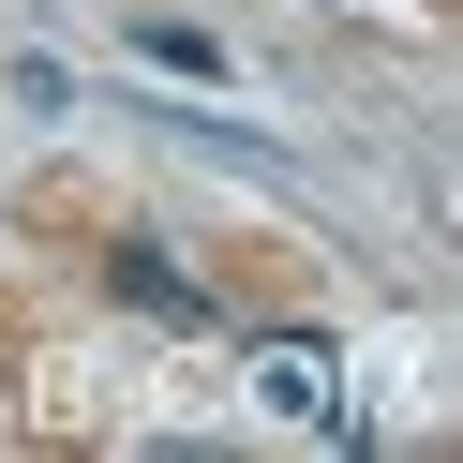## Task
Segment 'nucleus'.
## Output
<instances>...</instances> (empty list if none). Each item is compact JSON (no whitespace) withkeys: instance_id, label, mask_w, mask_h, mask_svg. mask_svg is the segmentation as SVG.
Listing matches in <instances>:
<instances>
[{"instance_id":"obj_2","label":"nucleus","mask_w":463,"mask_h":463,"mask_svg":"<svg viewBox=\"0 0 463 463\" xmlns=\"http://www.w3.org/2000/svg\"><path fill=\"white\" fill-rule=\"evenodd\" d=\"M120 299H135V314H180V329H210V284H180V269H165L150 240L120 254Z\"/></svg>"},{"instance_id":"obj_1","label":"nucleus","mask_w":463,"mask_h":463,"mask_svg":"<svg viewBox=\"0 0 463 463\" xmlns=\"http://www.w3.org/2000/svg\"><path fill=\"white\" fill-rule=\"evenodd\" d=\"M254 389H269L284 419H344V359L329 344H254Z\"/></svg>"}]
</instances>
